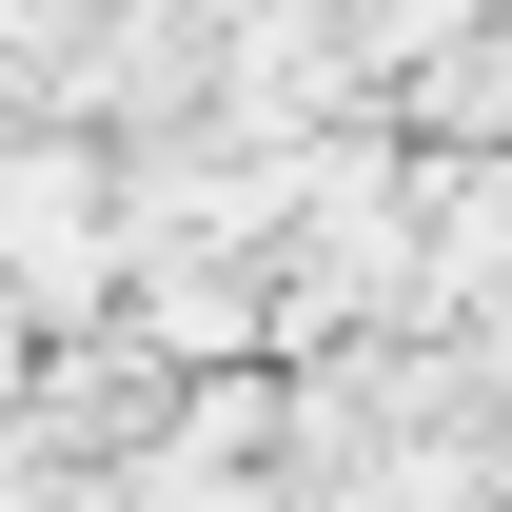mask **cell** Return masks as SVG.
<instances>
[{
    "label": "cell",
    "instance_id": "cell-1",
    "mask_svg": "<svg viewBox=\"0 0 512 512\" xmlns=\"http://www.w3.org/2000/svg\"><path fill=\"white\" fill-rule=\"evenodd\" d=\"M0 256L40 276V296H99V197L60 158H0Z\"/></svg>",
    "mask_w": 512,
    "mask_h": 512
}]
</instances>
